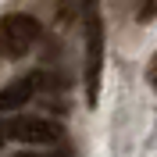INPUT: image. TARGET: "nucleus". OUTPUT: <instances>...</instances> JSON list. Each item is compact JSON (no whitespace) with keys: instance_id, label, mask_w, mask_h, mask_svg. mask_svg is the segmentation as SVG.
Returning a JSON list of instances; mask_svg holds the SVG:
<instances>
[{"instance_id":"nucleus-1","label":"nucleus","mask_w":157,"mask_h":157,"mask_svg":"<svg viewBox=\"0 0 157 157\" xmlns=\"http://www.w3.org/2000/svg\"><path fill=\"white\" fill-rule=\"evenodd\" d=\"M82 29H86V57H82V75H86V100H100V71H104V21H100L97 0H82Z\"/></svg>"},{"instance_id":"nucleus-8","label":"nucleus","mask_w":157,"mask_h":157,"mask_svg":"<svg viewBox=\"0 0 157 157\" xmlns=\"http://www.w3.org/2000/svg\"><path fill=\"white\" fill-rule=\"evenodd\" d=\"M18 157H36V154H18Z\"/></svg>"},{"instance_id":"nucleus-6","label":"nucleus","mask_w":157,"mask_h":157,"mask_svg":"<svg viewBox=\"0 0 157 157\" xmlns=\"http://www.w3.org/2000/svg\"><path fill=\"white\" fill-rule=\"evenodd\" d=\"M150 86L157 89V54H154V61H150Z\"/></svg>"},{"instance_id":"nucleus-7","label":"nucleus","mask_w":157,"mask_h":157,"mask_svg":"<svg viewBox=\"0 0 157 157\" xmlns=\"http://www.w3.org/2000/svg\"><path fill=\"white\" fill-rule=\"evenodd\" d=\"M0 143H4V125H0Z\"/></svg>"},{"instance_id":"nucleus-5","label":"nucleus","mask_w":157,"mask_h":157,"mask_svg":"<svg viewBox=\"0 0 157 157\" xmlns=\"http://www.w3.org/2000/svg\"><path fill=\"white\" fill-rule=\"evenodd\" d=\"M157 14V0H139V18L147 21V18H154Z\"/></svg>"},{"instance_id":"nucleus-2","label":"nucleus","mask_w":157,"mask_h":157,"mask_svg":"<svg viewBox=\"0 0 157 157\" xmlns=\"http://www.w3.org/2000/svg\"><path fill=\"white\" fill-rule=\"evenodd\" d=\"M39 21L32 14H4L0 18V57L7 61H18L25 57L39 39Z\"/></svg>"},{"instance_id":"nucleus-3","label":"nucleus","mask_w":157,"mask_h":157,"mask_svg":"<svg viewBox=\"0 0 157 157\" xmlns=\"http://www.w3.org/2000/svg\"><path fill=\"white\" fill-rule=\"evenodd\" d=\"M4 136L14 139V143H25V147H54L64 139V128L50 118H36V114H14L4 125Z\"/></svg>"},{"instance_id":"nucleus-4","label":"nucleus","mask_w":157,"mask_h":157,"mask_svg":"<svg viewBox=\"0 0 157 157\" xmlns=\"http://www.w3.org/2000/svg\"><path fill=\"white\" fill-rule=\"evenodd\" d=\"M32 93H36V78H14V82H7V86L0 89V111L25 107L32 100Z\"/></svg>"}]
</instances>
